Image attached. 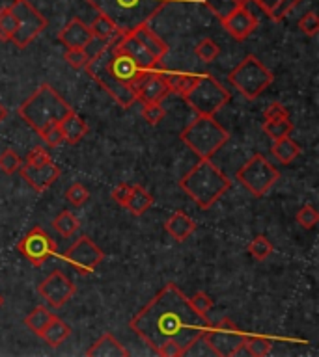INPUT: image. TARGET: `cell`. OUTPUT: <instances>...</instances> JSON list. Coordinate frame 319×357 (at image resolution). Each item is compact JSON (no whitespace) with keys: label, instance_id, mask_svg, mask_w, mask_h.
Here are the masks:
<instances>
[{"label":"cell","instance_id":"7bdbcfd3","mask_svg":"<svg viewBox=\"0 0 319 357\" xmlns=\"http://www.w3.org/2000/svg\"><path fill=\"white\" fill-rule=\"evenodd\" d=\"M189 302L193 305V309L198 313L202 318H209V311L213 307V300H211L205 292H196L193 298H189Z\"/></svg>","mask_w":319,"mask_h":357},{"label":"cell","instance_id":"1f68e13d","mask_svg":"<svg viewBox=\"0 0 319 357\" xmlns=\"http://www.w3.org/2000/svg\"><path fill=\"white\" fill-rule=\"evenodd\" d=\"M243 348L254 357H265L269 356L273 350V340L264 335H247L245 337V345Z\"/></svg>","mask_w":319,"mask_h":357},{"label":"cell","instance_id":"836d02e7","mask_svg":"<svg viewBox=\"0 0 319 357\" xmlns=\"http://www.w3.org/2000/svg\"><path fill=\"white\" fill-rule=\"evenodd\" d=\"M248 253L252 255V259H256V261H267L269 257H271L273 253V244L271 240L267 237H264V235H258V237H254L250 242H248Z\"/></svg>","mask_w":319,"mask_h":357},{"label":"cell","instance_id":"60d3db41","mask_svg":"<svg viewBox=\"0 0 319 357\" xmlns=\"http://www.w3.org/2000/svg\"><path fill=\"white\" fill-rule=\"evenodd\" d=\"M66 199L71 203L73 207H83L88 199H90V192L85 185L80 183H75L66 190Z\"/></svg>","mask_w":319,"mask_h":357},{"label":"cell","instance_id":"7c38bea8","mask_svg":"<svg viewBox=\"0 0 319 357\" xmlns=\"http://www.w3.org/2000/svg\"><path fill=\"white\" fill-rule=\"evenodd\" d=\"M17 250L32 266L40 268L56 253V242L43 227H34L21 238Z\"/></svg>","mask_w":319,"mask_h":357},{"label":"cell","instance_id":"8d00e7d4","mask_svg":"<svg viewBox=\"0 0 319 357\" xmlns=\"http://www.w3.org/2000/svg\"><path fill=\"white\" fill-rule=\"evenodd\" d=\"M202 2L209 8V12L213 13L218 21H224L230 13L234 12L235 8L241 6V4H237L235 0H202Z\"/></svg>","mask_w":319,"mask_h":357},{"label":"cell","instance_id":"ffe728a7","mask_svg":"<svg viewBox=\"0 0 319 357\" xmlns=\"http://www.w3.org/2000/svg\"><path fill=\"white\" fill-rule=\"evenodd\" d=\"M88 357H127L129 350L112 333L101 335L86 351Z\"/></svg>","mask_w":319,"mask_h":357},{"label":"cell","instance_id":"e0dca14e","mask_svg":"<svg viewBox=\"0 0 319 357\" xmlns=\"http://www.w3.org/2000/svg\"><path fill=\"white\" fill-rule=\"evenodd\" d=\"M114 43L123 51V53L131 56L132 62H135L142 71H153L157 67V64H159V60H157L142 43L137 42L131 34H123V36L118 37ZM110 45H112V43H110Z\"/></svg>","mask_w":319,"mask_h":357},{"label":"cell","instance_id":"4fadbf2b","mask_svg":"<svg viewBox=\"0 0 319 357\" xmlns=\"http://www.w3.org/2000/svg\"><path fill=\"white\" fill-rule=\"evenodd\" d=\"M103 259H105V253L90 237L77 238L75 244L66 251V261L80 275L92 274L101 264Z\"/></svg>","mask_w":319,"mask_h":357},{"label":"cell","instance_id":"f1b7e54d","mask_svg":"<svg viewBox=\"0 0 319 357\" xmlns=\"http://www.w3.org/2000/svg\"><path fill=\"white\" fill-rule=\"evenodd\" d=\"M90 30L94 36L101 37V39H105V42H109V43H114L118 37L123 36L120 30L116 28L114 23H112L109 17L101 15V13H99V15L94 19V23H92Z\"/></svg>","mask_w":319,"mask_h":357},{"label":"cell","instance_id":"ba28073f","mask_svg":"<svg viewBox=\"0 0 319 357\" xmlns=\"http://www.w3.org/2000/svg\"><path fill=\"white\" fill-rule=\"evenodd\" d=\"M278 178H280V172L259 153H256L252 158H248L237 170V181L254 197H264L273 186L277 185Z\"/></svg>","mask_w":319,"mask_h":357},{"label":"cell","instance_id":"5b68a950","mask_svg":"<svg viewBox=\"0 0 319 357\" xmlns=\"http://www.w3.org/2000/svg\"><path fill=\"white\" fill-rule=\"evenodd\" d=\"M180 140L198 158H211L230 140V132L211 116H198L180 134Z\"/></svg>","mask_w":319,"mask_h":357},{"label":"cell","instance_id":"681fc988","mask_svg":"<svg viewBox=\"0 0 319 357\" xmlns=\"http://www.w3.org/2000/svg\"><path fill=\"white\" fill-rule=\"evenodd\" d=\"M265 121H271V119H282V118H289L288 110L280 104V102H271L269 107L265 108L264 112Z\"/></svg>","mask_w":319,"mask_h":357},{"label":"cell","instance_id":"7a4b0ae2","mask_svg":"<svg viewBox=\"0 0 319 357\" xmlns=\"http://www.w3.org/2000/svg\"><path fill=\"white\" fill-rule=\"evenodd\" d=\"M73 112V107L56 91L53 86L42 84L26 101L17 108L26 125L42 134L51 127L60 123L62 119Z\"/></svg>","mask_w":319,"mask_h":357},{"label":"cell","instance_id":"d6986e66","mask_svg":"<svg viewBox=\"0 0 319 357\" xmlns=\"http://www.w3.org/2000/svg\"><path fill=\"white\" fill-rule=\"evenodd\" d=\"M94 37L90 26H86L80 19H71L69 23L60 30L58 42L66 48H85Z\"/></svg>","mask_w":319,"mask_h":357},{"label":"cell","instance_id":"b9f144b4","mask_svg":"<svg viewBox=\"0 0 319 357\" xmlns=\"http://www.w3.org/2000/svg\"><path fill=\"white\" fill-rule=\"evenodd\" d=\"M64 60L73 67V69H85L90 62V56L85 53V48H66Z\"/></svg>","mask_w":319,"mask_h":357},{"label":"cell","instance_id":"30bf717a","mask_svg":"<svg viewBox=\"0 0 319 357\" xmlns=\"http://www.w3.org/2000/svg\"><path fill=\"white\" fill-rule=\"evenodd\" d=\"M245 337L247 333H243L234 322L223 318L218 324H211V327L205 329L202 340L209 348L211 354H215L217 357H232L243 350Z\"/></svg>","mask_w":319,"mask_h":357},{"label":"cell","instance_id":"7402d4cb","mask_svg":"<svg viewBox=\"0 0 319 357\" xmlns=\"http://www.w3.org/2000/svg\"><path fill=\"white\" fill-rule=\"evenodd\" d=\"M58 127H60L64 142L67 143H78L86 134H88V131H90V129H88V123H86L85 119L80 118L78 113H75V110H73L69 116H66V118L62 119L60 123H58Z\"/></svg>","mask_w":319,"mask_h":357},{"label":"cell","instance_id":"7dc6e473","mask_svg":"<svg viewBox=\"0 0 319 357\" xmlns=\"http://www.w3.org/2000/svg\"><path fill=\"white\" fill-rule=\"evenodd\" d=\"M40 136L43 138V142L47 143L49 147H56V145H60V143L64 142V136H62V131L58 125L51 127V129H47L45 132H42Z\"/></svg>","mask_w":319,"mask_h":357},{"label":"cell","instance_id":"ab89813d","mask_svg":"<svg viewBox=\"0 0 319 357\" xmlns=\"http://www.w3.org/2000/svg\"><path fill=\"white\" fill-rule=\"evenodd\" d=\"M295 220H297V223L302 227V229L310 231V229H313V227L318 226L319 212L312 207V205H304V207H301L299 210H297Z\"/></svg>","mask_w":319,"mask_h":357},{"label":"cell","instance_id":"e575fe53","mask_svg":"<svg viewBox=\"0 0 319 357\" xmlns=\"http://www.w3.org/2000/svg\"><path fill=\"white\" fill-rule=\"evenodd\" d=\"M15 30H17V17H15L12 6L2 8L0 10V39L12 42Z\"/></svg>","mask_w":319,"mask_h":357},{"label":"cell","instance_id":"44dd1931","mask_svg":"<svg viewBox=\"0 0 319 357\" xmlns=\"http://www.w3.org/2000/svg\"><path fill=\"white\" fill-rule=\"evenodd\" d=\"M164 227H166V232L174 238L175 242H185L196 231V223H194L193 218L185 214V212H181V210L170 216Z\"/></svg>","mask_w":319,"mask_h":357},{"label":"cell","instance_id":"603a6c76","mask_svg":"<svg viewBox=\"0 0 319 357\" xmlns=\"http://www.w3.org/2000/svg\"><path fill=\"white\" fill-rule=\"evenodd\" d=\"M135 39L139 43H142L148 51H150L153 56H155L159 62L166 56V53H169V45L161 39V37L157 36L155 32L148 26V24H144V26H140V28H137L135 32L131 34Z\"/></svg>","mask_w":319,"mask_h":357},{"label":"cell","instance_id":"74e56055","mask_svg":"<svg viewBox=\"0 0 319 357\" xmlns=\"http://www.w3.org/2000/svg\"><path fill=\"white\" fill-rule=\"evenodd\" d=\"M21 164H23V161H21V156L13 149H4L0 153V172L2 173L13 175L15 172H19Z\"/></svg>","mask_w":319,"mask_h":357},{"label":"cell","instance_id":"6da1fadb","mask_svg":"<svg viewBox=\"0 0 319 357\" xmlns=\"http://www.w3.org/2000/svg\"><path fill=\"white\" fill-rule=\"evenodd\" d=\"M211 324L213 322L209 318H202L193 309L180 286L166 283L132 316L129 327L153 350L164 340H175L183 346L187 356V351L202 339Z\"/></svg>","mask_w":319,"mask_h":357},{"label":"cell","instance_id":"52a82bcc","mask_svg":"<svg viewBox=\"0 0 319 357\" xmlns=\"http://www.w3.org/2000/svg\"><path fill=\"white\" fill-rule=\"evenodd\" d=\"M183 99L198 116L215 118L228 104L232 95L217 78L211 77V75H202V77H198L193 89Z\"/></svg>","mask_w":319,"mask_h":357},{"label":"cell","instance_id":"bcb514c9","mask_svg":"<svg viewBox=\"0 0 319 357\" xmlns=\"http://www.w3.org/2000/svg\"><path fill=\"white\" fill-rule=\"evenodd\" d=\"M47 162H51V155L47 153V149L37 145V147L28 151L24 164H31V166H42V164H47Z\"/></svg>","mask_w":319,"mask_h":357},{"label":"cell","instance_id":"f546056e","mask_svg":"<svg viewBox=\"0 0 319 357\" xmlns=\"http://www.w3.org/2000/svg\"><path fill=\"white\" fill-rule=\"evenodd\" d=\"M55 318V315H51V311L47 307H36V309H32L26 318H24V326L31 329L34 335H40L43 333V329L49 326V322Z\"/></svg>","mask_w":319,"mask_h":357},{"label":"cell","instance_id":"4316f807","mask_svg":"<svg viewBox=\"0 0 319 357\" xmlns=\"http://www.w3.org/2000/svg\"><path fill=\"white\" fill-rule=\"evenodd\" d=\"M271 153L273 156L280 161L282 164H289V162H293L297 156L301 155V147L297 145L293 140L289 136L286 138H280V140H275L271 147Z\"/></svg>","mask_w":319,"mask_h":357},{"label":"cell","instance_id":"f5cc1de1","mask_svg":"<svg viewBox=\"0 0 319 357\" xmlns=\"http://www.w3.org/2000/svg\"><path fill=\"white\" fill-rule=\"evenodd\" d=\"M2 304H4V298H2V294H0V307H2Z\"/></svg>","mask_w":319,"mask_h":357},{"label":"cell","instance_id":"d6a6232c","mask_svg":"<svg viewBox=\"0 0 319 357\" xmlns=\"http://www.w3.org/2000/svg\"><path fill=\"white\" fill-rule=\"evenodd\" d=\"M293 129H295V125H293V121H289V118L271 119V121H265L264 123V132L271 138L273 142L289 136L293 132Z\"/></svg>","mask_w":319,"mask_h":357},{"label":"cell","instance_id":"484cf974","mask_svg":"<svg viewBox=\"0 0 319 357\" xmlns=\"http://www.w3.org/2000/svg\"><path fill=\"white\" fill-rule=\"evenodd\" d=\"M258 8H261L273 21H282L293 8L299 4L297 0H254Z\"/></svg>","mask_w":319,"mask_h":357},{"label":"cell","instance_id":"816d5d0a","mask_svg":"<svg viewBox=\"0 0 319 357\" xmlns=\"http://www.w3.org/2000/svg\"><path fill=\"white\" fill-rule=\"evenodd\" d=\"M6 118H8L6 107H4V104L0 102V123H2V121H4V119H6Z\"/></svg>","mask_w":319,"mask_h":357},{"label":"cell","instance_id":"4dcf8cb0","mask_svg":"<svg viewBox=\"0 0 319 357\" xmlns=\"http://www.w3.org/2000/svg\"><path fill=\"white\" fill-rule=\"evenodd\" d=\"M53 227H55V231L64 238H71L75 232L78 231V227H80V221L77 220V216L69 212V210H64L60 214L56 216L55 221H53Z\"/></svg>","mask_w":319,"mask_h":357},{"label":"cell","instance_id":"5bb4252c","mask_svg":"<svg viewBox=\"0 0 319 357\" xmlns=\"http://www.w3.org/2000/svg\"><path fill=\"white\" fill-rule=\"evenodd\" d=\"M37 292L45 300V304L51 305L53 309H60L75 296L77 286L73 285V281L64 272L55 270L37 285Z\"/></svg>","mask_w":319,"mask_h":357},{"label":"cell","instance_id":"2e32d148","mask_svg":"<svg viewBox=\"0 0 319 357\" xmlns=\"http://www.w3.org/2000/svg\"><path fill=\"white\" fill-rule=\"evenodd\" d=\"M224 30L237 42H245L247 37L252 36V32L258 28V19L248 12L247 6L235 8L228 17L221 21Z\"/></svg>","mask_w":319,"mask_h":357},{"label":"cell","instance_id":"f35d334b","mask_svg":"<svg viewBox=\"0 0 319 357\" xmlns=\"http://www.w3.org/2000/svg\"><path fill=\"white\" fill-rule=\"evenodd\" d=\"M166 116V110L161 107V102H144V108H142V118L148 125L155 127L159 125L161 121Z\"/></svg>","mask_w":319,"mask_h":357},{"label":"cell","instance_id":"3957f363","mask_svg":"<svg viewBox=\"0 0 319 357\" xmlns=\"http://www.w3.org/2000/svg\"><path fill=\"white\" fill-rule=\"evenodd\" d=\"M232 181L218 170L211 158H200L196 166L189 170L180 181V188L200 208H211L230 190Z\"/></svg>","mask_w":319,"mask_h":357},{"label":"cell","instance_id":"8992f818","mask_svg":"<svg viewBox=\"0 0 319 357\" xmlns=\"http://www.w3.org/2000/svg\"><path fill=\"white\" fill-rule=\"evenodd\" d=\"M228 80L245 99L252 101V99H258L265 89L271 86L275 77L256 56L248 54L230 71Z\"/></svg>","mask_w":319,"mask_h":357},{"label":"cell","instance_id":"f6af8a7d","mask_svg":"<svg viewBox=\"0 0 319 357\" xmlns=\"http://www.w3.org/2000/svg\"><path fill=\"white\" fill-rule=\"evenodd\" d=\"M155 354H159L161 357H181L185 356V350L175 340H164L163 345L157 346Z\"/></svg>","mask_w":319,"mask_h":357},{"label":"cell","instance_id":"cb8c5ba5","mask_svg":"<svg viewBox=\"0 0 319 357\" xmlns=\"http://www.w3.org/2000/svg\"><path fill=\"white\" fill-rule=\"evenodd\" d=\"M69 335H71V326L66 324L62 318H58V316H55L53 320L49 322V326L43 329V333L40 337L51 348H58L62 342H66V339H69Z\"/></svg>","mask_w":319,"mask_h":357},{"label":"cell","instance_id":"d590c367","mask_svg":"<svg viewBox=\"0 0 319 357\" xmlns=\"http://www.w3.org/2000/svg\"><path fill=\"white\" fill-rule=\"evenodd\" d=\"M194 54H196L204 64H211V62H215V60L218 58V54H221V45H218L217 42L209 39V37H204V39L194 47Z\"/></svg>","mask_w":319,"mask_h":357},{"label":"cell","instance_id":"8fae6325","mask_svg":"<svg viewBox=\"0 0 319 357\" xmlns=\"http://www.w3.org/2000/svg\"><path fill=\"white\" fill-rule=\"evenodd\" d=\"M12 10L17 17V30L13 34L12 42L15 47L26 48L47 28V19L26 0H13Z\"/></svg>","mask_w":319,"mask_h":357},{"label":"cell","instance_id":"d4e9b609","mask_svg":"<svg viewBox=\"0 0 319 357\" xmlns=\"http://www.w3.org/2000/svg\"><path fill=\"white\" fill-rule=\"evenodd\" d=\"M151 205H153V197H151L150 192L144 190L142 186L132 185L131 194L127 197V201L123 207H126L132 216H142L150 210Z\"/></svg>","mask_w":319,"mask_h":357},{"label":"cell","instance_id":"277c9868","mask_svg":"<svg viewBox=\"0 0 319 357\" xmlns=\"http://www.w3.org/2000/svg\"><path fill=\"white\" fill-rule=\"evenodd\" d=\"M97 13L109 17L121 34H132L135 30L150 24L170 0H86Z\"/></svg>","mask_w":319,"mask_h":357},{"label":"cell","instance_id":"ac0fdd59","mask_svg":"<svg viewBox=\"0 0 319 357\" xmlns=\"http://www.w3.org/2000/svg\"><path fill=\"white\" fill-rule=\"evenodd\" d=\"M169 93V86L164 82L163 73L155 71V69L146 73V77L137 88V97L142 102H161Z\"/></svg>","mask_w":319,"mask_h":357},{"label":"cell","instance_id":"f907efd6","mask_svg":"<svg viewBox=\"0 0 319 357\" xmlns=\"http://www.w3.org/2000/svg\"><path fill=\"white\" fill-rule=\"evenodd\" d=\"M131 186L132 185H127V183H120L118 186H114V190H112V194H110V196H112V199H114L118 205H121V207H123V205H126V201H127V197H129V194H131Z\"/></svg>","mask_w":319,"mask_h":357},{"label":"cell","instance_id":"9c48e42d","mask_svg":"<svg viewBox=\"0 0 319 357\" xmlns=\"http://www.w3.org/2000/svg\"><path fill=\"white\" fill-rule=\"evenodd\" d=\"M107 48H105L99 56H96V58H92L90 62H88V66L85 67L86 73H88V75H90V77L94 78V80H96V82L99 84V86H101L121 108H131L135 102H139L137 91H135L131 86H127V84L120 82L118 78L112 77V73H110L109 67H107Z\"/></svg>","mask_w":319,"mask_h":357},{"label":"cell","instance_id":"9a60e30c","mask_svg":"<svg viewBox=\"0 0 319 357\" xmlns=\"http://www.w3.org/2000/svg\"><path fill=\"white\" fill-rule=\"evenodd\" d=\"M19 172H21V177L28 183V186L36 192L49 190L60 177V167L53 164V161L42 164V166H31V164L23 162Z\"/></svg>","mask_w":319,"mask_h":357},{"label":"cell","instance_id":"83f0119b","mask_svg":"<svg viewBox=\"0 0 319 357\" xmlns=\"http://www.w3.org/2000/svg\"><path fill=\"white\" fill-rule=\"evenodd\" d=\"M163 77L166 86H169V91L178 93L181 97L187 95L198 80L196 75H185V73H170V75H163Z\"/></svg>","mask_w":319,"mask_h":357},{"label":"cell","instance_id":"ee69618b","mask_svg":"<svg viewBox=\"0 0 319 357\" xmlns=\"http://www.w3.org/2000/svg\"><path fill=\"white\" fill-rule=\"evenodd\" d=\"M299 30L304 32L308 37H313L319 32V17L316 15V12L304 13L301 19H299Z\"/></svg>","mask_w":319,"mask_h":357},{"label":"cell","instance_id":"c3c4849f","mask_svg":"<svg viewBox=\"0 0 319 357\" xmlns=\"http://www.w3.org/2000/svg\"><path fill=\"white\" fill-rule=\"evenodd\" d=\"M109 45H110L109 42H105V39H101V37L94 36L90 39V43H88V45L85 47V53L88 54L92 60V58H96V56H99V54H101L105 48L109 47Z\"/></svg>","mask_w":319,"mask_h":357}]
</instances>
